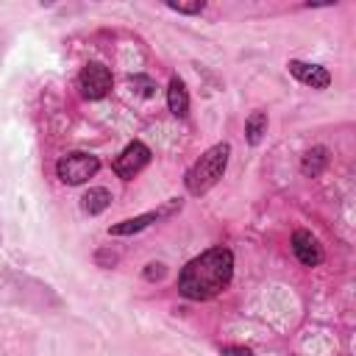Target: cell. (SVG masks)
Segmentation results:
<instances>
[{
	"mask_svg": "<svg viewBox=\"0 0 356 356\" xmlns=\"http://www.w3.org/2000/svg\"><path fill=\"white\" fill-rule=\"evenodd\" d=\"M245 134H248V142L250 145H259L261 136L267 134V114L264 111H253L245 122Z\"/></svg>",
	"mask_w": 356,
	"mask_h": 356,
	"instance_id": "12",
	"label": "cell"
},
{
	"mask_svg": "<svg viewBox=\"0 0 356 356\" xmlns=\"http://www.w3.org/2000/svg\"><path fill=\"white\" fill-rule=\"evenodd\" d=\"M100 170V159L92 156V153H83V150H75V153H67L58 159L56 164V175L70 184V186H78L83 181H89L95 172Z\"/></svg>",
	"mask_w": 356,
	"mask_h": 356,
	"instance_id": "3",
	"label": "cell"
},
{
	"mask_svg": "<svg viewBox=\"0 0 356 356\" xmlns=\"http://www.w3.org/2000/svg\"><path fill=\"white\" fill-rule=\"evenodd\" d=\"M81 200H83L81 206H83L86 214H100V211H106V209L111 206V192L103 189V186H95V189H89Z\"/></svg>",
	"mask_w": 356,
	"mask_h": 356,
	"instance_id": "10",
	"label": "cell"
},
{
	"mask_svg": "<svg viewBox=\"0 0 356 356\" xmlns=\"http://www.w3.org/2000/svg\"><path fill=\"white\" fill-rule=\"evenodd\" d=\"M228 156H231V145H225V142L209 147V150L189 167V172H186V178H184V181H186V189H189L192 195L209 192V189L222 178V172H225V167H228Z\"/></svg>",
	"mask_w": 356,
	"mask_h": 356,
	"instance_id": "2",
	"label": "cell"
},
{
	"mask_svg": "<svg viewBox=\"0 0 356 356\" xmlns=\"http://www.w3.org/2000/svg\"><path fill=\"white\" fill-rule=\"evenodd\" d=\"M131 86H136L139 95H145V97H150L153 89H156V83H153L150 78H145V75H134V78H131Z\"/></svg>",
	"mask_w": 356,
	"mask_h": 356,
	"instance_id": "13",
	"label": "cell"
},
{
	"mask_svg": "<svg viewBox=\"0 0 356 356\" xmlns=\"http://www.w3.org/2000/svg\"><path fill=\"white\" fill-rule=\"evenodd\" d=\"M325 164H328V150L325 147H312L306 156H303V161H300V172L303 175H320L323 170H325Z\"/></svg>",
	"mask_w": 356,
	"mask_h": 356,
	"instance_id": "11",
	"label": "cell"
},
{
	"mask_svg": "<svg viewBox=\"0 0 356 356\" xmlns=\"http://www.w3.org/2000/svg\"><path fill=\"white\" fill-rule=\"evenodd\" d=\"M292 253L298 256V261L303 267H317L323 261V248H320L317 236H312L309 231H295L292 234Z\"/></svg>",
	"mask_w": 356,
	"mask_h": 356,
	"instance_id": "6",
	"label": "cell"
},
{
	"mask_svg": "<svg viewBox=\"0 0 356 356\" xmlns=\"http://www.w3.org/2000/svg\"><path fill=\"white\" fill-rule=\"evenodd\" d=\"M234 275V253L228 248H209L178 273V292L189 300H209L220 295Z\"/></svg>",
	"mask_w": 356,
	"mask_h": 356,
	"instance_id": "1",
	"label": "cell"
},
{
	"mask_svg": "<svg viewBox=\"0 0 356 356\" xmlns=\"http://www.w3.org/2000/svg\"><path fill=\"white\" fill-rule=\"evenodd\" d=\"M172 11H181V14H200L203 8H206V3L203 0H197V3H192V6H186V3H167Z\"/></svg>",
	"mask_w": 356,
	"mask_h": 356,
	"instance_id": "14",
	"label": "cell"
},
{
	"mask_svg": "<svg viewBox=\"0 0 356 356\" xmlns=\"http://www.w3.org/2000/svg\"><path fill=\"white\" fill-rule=\"evenodd\" d=\"M222 356H250L248 348H234V345H225L222 348Z\"/></svg>",
	"mask_w": 356,
	"mask_h": 356,
	"instance_id": "16",
	"label": "cell"
},
{
	"mask_svg": "<svg viewBox=\"0 0 356 356\" xmlns=\"http://www.w3.org/2000/svg\"><path fill=\"white\" fill-rule=\"evenodd\" d=\"M167 106L175 117H186L189 114V95H186V86L181 78H170V86H167Z\"/></svg>",
	"mask_w": 356,
	"mask_h": 356,
	"instance_id": "9",
	"label": "cell"
},
{
	"mask_svg": "<svg viewBox=\"0 0 356 356\" xmlns=\"http://www.w3.org/2000/svg\"><path fill=\"white\" fill-rule=\"evenodd\" d=\"M81 92H83V97H89V100H100V97H106L108 95V89H111V72H108V67H103V64H97V61H92V64H86L83 70H81Z\"/></svg>",
	"mask_w": 356,
	"mask_h": 356,
	"instance_id": "4",
	"label": "cell"
},
{
	"mask_svg": "<svg viewBox=\"0 0 356 356\" xmlns=\"http://www.w3.org/2000/svg\"><path fill=\"white\" fill-rule=\"evenodd\" d=\"M145 278H147V281H159V278H164V264H161V261H153V264H147V270H145Z\"/></svg>",
	"mask_w": 356,
	"mask_h": 356,
	"instance_id": "15",
	"label": "cell"
},
{
	"mask_svg": "<svg viewBox=\"0 0 356 356\" xmlns=\"http://www.w3.org/2000/svg\"><path fill=\"white\" fill-rule=\"evenodd\" d=\"M175 209H181V203H178V200H172L170 206H164V209H159V211H147V214H139V217L122 220V222L111 225V228H108V234H111V236H128V234H136V231L147 228L150 222H156L159 217H164V214H172Z\"/></svg>",
	"mask_w": 356,
	"mask_h": 356,
	"instance_id": "7",
	"label": "cell"
},
{
	"mask_svg": "<svg viewBox=\"0 0 356 356\" xmlns=\"http://www.w3.org/2000/svg\"><path fill=\"white\" fill-rule=\"evenodd\" d=\"M147 161H150V150H147V145H142V142H131V145H125V150L114 159V172L120 175V178H125V181H131L139 170H145L147 167Z\"/></svg>",
	"mask_w": 356,
	"mask_h": 356,
	"instance_id": "5",
	"label": "cell"
},
{
	"mask_svg": "<svg viewBox=\"0 0 356 356\" xmlns=\"http://www.w3.org/2000/svg\"><path fill=\"white\" fill-rule=\"evenodd\" d=\"M289 72H292V75H295L300 83H306V86H312V89H325V86L331 83L328 70H325V67H320V64L289 61Z\"/></svg>",
	"mask_w": 356,
	"mask_h": 356,
	"instance_id": "8",
	"label": "cell"
}]
</instances>
